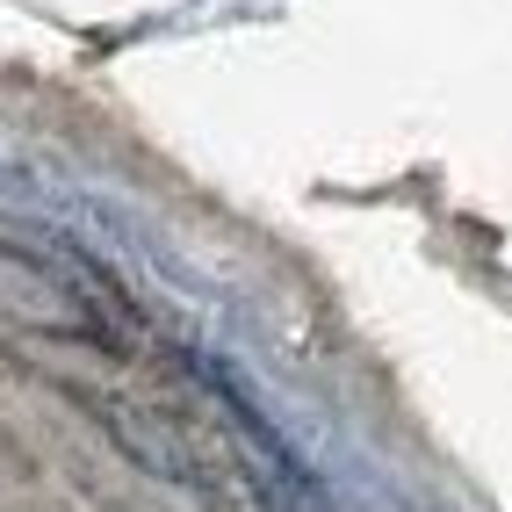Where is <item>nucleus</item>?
<instances>
[{
    "label": "nucleus",
    "mask_w": 512,
    "mask_h": 512,
    "mask_svg": "<svg viewBox=\"0 0 512 512\" xmlns=\"http://www.w3.org/2000/svg\"><path fill=\"white\" fill-rule=\"evenodd\" d=\"M0 311L22 325H44V332H87V311L22 253H0Z\"/></svg>",
    "instance_id": "1"
}]
</instances>
